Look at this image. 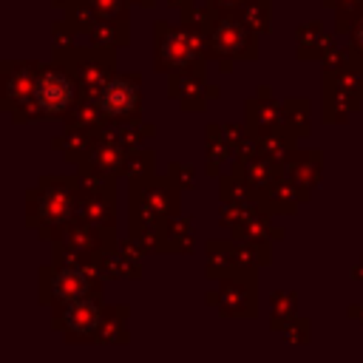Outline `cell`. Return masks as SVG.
<instances>
[{
	"instance_id": "3957f363",
	"label": "cell",
	"mask_w": 363,
	"mask_h": 363,
	"mask_svg": "<svg viewBox=\"0 0 363 363\" xmlns=\"http://www.w3.org/2000/svg\"><path fill=\"white\" fill-rule=\"evenodd\" d=\"M79 289H82V278H79L77 272H62V275L57 278V292H60L62 298H77Z\"/></svg>"
},
{
	"instance_id": "6da1fadb",
	"label": "cell",
	"mask_w": 363,
	"mask_h": 363,
	"mask_svg": "<svg viewBox=\"0 0 363 363\" xmlns=\"http://www.w3.org/2000/svg\"><path fill=\"white\" fill-rule=\"evenodd\" d=\"M34 96L43 111H62L71 102V85L60 74H45V77H40Z\"/></svg>"
},
{
	"instance_id": "7a4b0ae2",
	"label": "cell",
	"mask_w": 363,
	"mask_h": 363,
	"mask_svg": "<svg viewBox=\"0 0 363 363\" xmlns=\"http://www.w3.org/2000/svg\"><path fill=\"white\" fill-rule=\"evenodd\" d=\"M130 105H133V91H130V85L113 82V85L105 88V94H102V108H105L108 113H125Z\"/></svg>"
},
{
	"instance_id": "277c9868",
	"label": "cell",
	"mask_w": 363,
	"mask_h": 363,
	"mask_svg": "<svg viewBox=\"0 0 363 363\" xmlns=\"http://www.w3.org/2000/svg\"><path fill=\"white\" fill-rule=\"evenodd\" d=\"M357 43L363 45V23H360V28H357Z\"/></svg>"
}]
</instances>
